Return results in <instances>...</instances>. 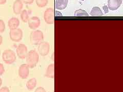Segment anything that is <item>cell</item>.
<instances>
[{"label":"cell","mask_w":123,"mask_h":92,"mask_svg":"<svg viewBox=\"0 0 123 92\" xmlns=\"http://www.w3.org/2000/svg\"><path fill=\"white\" fill-rule=\"evenodd\" d=\"M26 63L30 68H33L37 65L39 61V55L34 50L29 51L26 56Z\"/></svg>","instance_id":"cell-1"},{"label":"cell","mask_w":123,"mask_h":92,"mask_svg":"<svg viewBox=\"0 0 123 92\" xmlns=\"http://www.w3.org/2000/svg\"><path fill=\"white\" fill-rule=\"evenodd\" d=\"M44 40V34L42 31L37 30L31 33L30 41L32 45H38Z\"/></svg>","instance_id":"cell-2"},{"label":"cell","mask_w":123,"mask_h":92,"mask_svg":"<svg viewBox=\"0 0 123 92\" xmlns=\"http://www.w3.org/2000/svg\"><path fill=\"white\" fill-rule=\"evenodd\" d=\"M2 58L5 63L11 64L15 62L16 60L17 56L15 53L12 50L7 49L3 52L2 54Z\"/></svg>","instance_id":"cell-3"},{"label":"cell","mask_w":123,"mask_h":92,"mask_svg":"<svg viewBox=\"0 0 123 92\" xmlns=\"http://www.w3.org/2000/svg\"><path fill=\"white\" fill-rule=\"evenodd\" d=\"M9 36L11 40L15 42H19L22 40L23 36V31L20 28L10 29Z\"/></svg>","instance_id":"cell-4"},{"label":"cell","mask_w":123,"mask_h":92,"mask_svg":"<svg viewBox=\"0 0 123 92\" xmlns=\"http://www.w3.org/2000/svg\"><path fill=\"white\" fill-rule=\"evenodd\" d=\"M55 12L52 8H48L44 14V19L48 24H53L55 23Z\"/></svg>","instance_id":"cell-5"},{"label":"cell","mask_w":123,"mask_h":92,"mask_svg":"<svg viewBox=\"0 0 123 92\" xmlns=\"http://www.w3.org/2000/svg\"><path fill=\"white\" fill-rule=\"evenodd\" d=\"M38 52L42 56L47 55L50 50V45L46 41H42L38 46Z\"/></svg>","instance_id":"cell-6"},{"label":"cell","mask_w":123,"mask_h":92,"mask_svg":"<svg viewBox=\"0 0 123 92\" xmlns=\"http://www.w3.org/2000/svg\"><path fill=\"white\" fill-rule=\"evenodd\" d=\"M29 67L27 64H22L18 69V75L23 79H26L29 75Z\"/></svg>","instance_id":"cell-7"},{"label":"cell","mask_w":123,"mask_h":92,"mask_svg":"<svg viewBox=\"0 0 123 92\" xmlns=\"http://www.w3.org/2000/svg\"><path fill=\"white\" fill-rule=\"evenodd\" d=\"M27 53V47L25 44H20L18 45L17 48V54L19 58L22 59L26 58Z\"/></svg>","instance_id":"cell-8"},{"label":"cell","mask_w":123,"mask_h":92,"mask_svg":"<svg viewBox=\"0 0 123 92\" xmlns=\"http://www.w3.org/2000/svg\"><path fill=\"white\" fill-rule=\"evenodd\" d=\"M29 27L31 29L36 30L39 27L41 24V21L40 18L37 17H32L29 19L28 21Z\"/></svg>","instance_id":"cell-9"},{"label":"cell","mask_w":123,"mask_h":92,"mask_svg":"<svg viewBox=\"0 0 123 92\" xmlns=\"http://www.w3.org/2000/svg\"><path fill=\"white\" fill-rule=\"evenodd\" d=\"M122 2L123 0H108V7L111 10H116L121 6Z\"/></svg>","instance_id":"cell-10"},{"label":"cell","mask_w":123,"mask_h":92,"mask_svg":"<svg viewBox=\"0 0 123 92\" xmlns=\"http://www.w3.org/2000/svg\"><path fill=\"white\" fill-rule=\"evenodd\" d=\"M23 2L22 0H16L13 4V11L15 14H21L23 8Z\"/></svg>","instance_id":"cell-11"},{"label":"cell","mask_w":123,"mask_h":92,"mask_svg":"<svg viewBox=\"0 0 123 92\" xmlns=\"http://www.w3.org/2000/svg\"><path fill=\"white\" fill-rule=\"evenodd\" d=\"M68 0H55V8L57 10H64L67 6Z\"/></svg>","instance_id":"cell-12"},{"label":"cell","mask_w":123,"mask_h":92,"mask_svg":"<svg viewBox=\"0 0 123 92\" xmlns=\"http://www.w3.org/2000/svg\"><path fill=\"white\" fill-rule=\"evenodd\" d=\"M20 22L18 18L12 17L8 22V26L10 29H15L18 28L20 25Z\"/></svg>","instance_id":"cell-13"},{"label":"cell","mask_w":123,"mask_h":92,"mask_svg":"<svg viewBox=\"0 0 123 92\" xmlns=\"http://www.w3.org/2000/svg\"><path fill=\"white\" fill-rule=\"evenodd\" d=\"M46 77L50 78H55V65L51 64L48 67L46 72Z\"/></svg>","instance_id":"cell-14"},{"label":"cell","mask_w":123,"mask_h":92,"mask_svg":"<svg viewBox=\"0 0 123 92\" xmlns=\"http://www.w3.org/2000/svg\"><path fill=\"white\" fill-rule=\"evenodd\" d=\"M37 80L36 78L30 79L26 83V87L28 90H32L37 86Z\"/></svg>","instance_id":"cell-15"},{"label":"cell","mask_w":123,"mask_h":92,"mask_svg":"<svg viewBox=\"0 0 123 92\" xmlns=\"http://www.w3.org/2000/svg\"><path fill=\"white\" fill-rule=\"evenodd\" d=\"M90 15L91 16H103L104 14L98 7H94L91 9Z\"/></svg>","instance_id":"cell-16"},{"label":"cell","mask_w":123,"mask_h":92,"mask_svg":"<svg viewBox=\"0 0 123 92\" xmlns=\"http://www.w3.org/2000/svg\"><path fill=\"white\" fill-rule=\"evenodd\" d=\"M20 14H21V18L22 21L24 23L28 22L29 19L28 11L25 9L23 10L22 11V12Z\"/></svg>","instance_id":"cell-17"},{"label":"cell","mask_w":123,"mask_h":92,"mask_svg":"<svg viewBox=\"0 0 123 92\" xmlns=\"http://www.w3.org/2000/svg\"><path fill=\"white\" fill-rule=\"evenodd\" d=\"M74 15L75 17H80V16H89V14L86 12L85 10L82 9H79L76 10L74 14Z\"/></svg>","instance_id":"cell-18"},{"label":"cell","mask_w":123,"mask_h":92,"mask_svg":"<svg viewBox=\"0 0 123 92\" xmlns=\"http://www.w3.org/2000/svg\"><path fill=\"white\" fill-rule=\"evenodd\" d=\"M36 4L38 7L43 8L47 5L48 0H36Z\"/></svg>","instance_id":"cell-19"},{"label":"cell","mask_w":123,"mask_h":92,"mask_svg":"<svg viewBox=\"0 0 123 92\" xmlns=\"http://www.w3.org/2000/svg\"><path fill=\"white\" fill-rule=\"evenodd\" d=\"M5 24L2 20H0V33H3L5 30Z\"/></svg>","instance_id":"cell-20"},{"label":"cell","mask_w":123,"mask_h":92,"mask_svg":"<svg viewBox=\"0 0 123 92\" xmlns=\"http://www.w3.org/2000/svg\"><path fill=\"white\" fill-rule=\"evenodd\" d=\"M5 73V68L4 67V65L0 63V76L2 75Z\"/></svg>","instance_id":"cell-21"},{"label":"cell","mask_w":123,"mask_h":92,"mask_svg":"<svg viewBox=\"0 0 123 92\" xmlns=\"http://www.w3.org/2000/svg\"><path fill=\"white\" fill-rule=\"evenodd\" d=\"M0 92H9V89L7 86H3L0 89Z\"/></svg>","instance_id":"cell-22"},{"label":"cell","mask_w":123,"mask_h":92,"mask_svg":"<svg viewBox=\"0 0 123 92\" xmlns=\"http://www.w3.org/2000/svg\"><path fill=\"white\" fill-rule=\"evenodd\" d=\"M22 1L23 3H25V4L30 5L33 3L34 0H22Z\"/></svg>","instance_id":"cell-23"},{"label":"cell","mask_w":123,"mask_h":92,"mask_svg":"<svg viewBox=\"0 0 123 92\" xmlns=\"http://www.w3.org/2000/svg\"><path fill=\"white\" fill-rule=\"evenodd\" d=\"M45 91H46L45 90L43 87H38L35 91V92H44Z\"/></svg>","instance_id":"cell-24"},{"label":"cell","mask_w":123,"mask_h":92,"mask_svg":"<svg viewBox=\"0 0 123 92\" xmlns=\"http://www.w3.org/2000/svg\"><path fill=\"white\" fill-rule=\"evenodd\" d=\"M103 10L104 11L105 14H107V13H108V12H109L108 7L107 6V5H104V6L103 7Z\"/></svg>","instance_id":"cell-25"},{"label":"cell","mask_w":123,"mask_h":92,"mask_svg":"<svg viewBox=\"0 0 123 92\" xmlns=\"http://www.w3.org/2000/svg\"><path fill=\"white\" fill-rule=\"evenodd\" d=\"M55 15L56 17H61L62 16V14L59 11H55Z\"/></svg>","instance_id":"cell-26"},{"label":"cell","mask_w":123,"mask_h":92,"mask_svg":"<svg viewBox=\"0 0 123 92\" xmlns=\"http://www.w3.org/2000/svg\"><path fill=\"white\" fill-rule=\"evenodd\" d=\"M7 0H0V5H4L6 3Z\"/></svg>","instance_id":"cell-27"},{"label":"cell","mask_w":123,"mask_h":92,"mask_svg":"<svg viewBox=\"0 0 123 92\" xmlns=\"http://www.w3.org/2000/svg\"><path fill=\"white\" fill-rule=\"evenodd\" d=\"M3 43V37L0 34V45H1Z\"/></svg>","instance_id":"cell-28"},{"label":"cell","mask_w":123,"mask_h":92,"mask_svg":"<svg viewBox=\"0 0 123 92\" xmlns=\"http://www.w3.org/2000/svg\"><path fill=\"white\" fill-rule=\"evenodd\" d=\"M2 83H3L2 79V78L1 77H0V87H1V86L2 85Z\"/></svg>","instance_id":"cell-29"},{"label":"cell","mask_w":123,"mask_h":92,"mask_svg":"<svg viewBox=\"0 0 123 92\" xmlns=\"http://www.w3.org/2000/svg\"><path fill=\"white\" fill-rule=\"evenodd\" d=\"M0 55H1V50H0Z\"/></svg>","instance_id":"cell-30"},{"label":"cell","mask_w":123,"mask_h":92,"mask_svg":"<svg viewBox=\"0 0 123 92\" xmlns=\"http://www.w3.org/2000/svg\"><path fill=\"white\" fill-rule=\"evenodd\" d=\"M82 1H84V0H82Z\"/></svg>","instance_id":"cell-31"}]
</instances>
